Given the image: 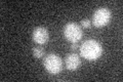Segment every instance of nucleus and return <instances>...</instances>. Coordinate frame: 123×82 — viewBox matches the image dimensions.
I'll return each instance as SVG.
<instances>
[{
    "instance_id": "1",
    "label": "nucleus",
    "mask_w": 123,
    "mask_h": 82,
    "mask_svg": "<svg viewBox=\"0 0 123 82\" xmlns=\"http://www.w3.org/2000/svg\"><path fill=\"white\" fill-rule=\"evenodd\" d=\"M103 53V46L97 40H89L84 41L80 46V56L86 58L88 61H94L102 56Z\"/></svg>"
},
{
    "instance_id": "2",
    "label": "nucleus",
    "mask_w": 123,
    "mask_h": 82,
    "mask_svg": "<svg viewBox=\"0 0 123 82\" xmlns=\"http://www.w3.org/2000/svg\"><path fill=\"white\" fill-rule=\"evenodd\" d=\"M43 65L46 71L51 74H59L63 70V61L57 54L55 53L47 54L43 60Z\"/></svg>"
},
{
    "instance_id": "3",
    "label": "nucleus",
    "mask_w": 123,
    "mask_h": 82,
    "mask_svg": "<svg viewBox=\"0 0 123 82\" xmlns=\"http://www.w3.org/2000/svg\"><path fill=\"white\" fill-rule=\"evenodd\" d=\"M64 35L67 40L71 41L72 43L79 41L82 38V29L78 24L76 23H68V24L64 27Z\"/></svg>"
},
{
    "instance_id": "4",
    "label": "nucleus",
    "mask_w": 123,
    "mask_h": 82,
    "mask_svg": "<svg viewBox=\"0 0 123 82\" xmlns=\"http://www.w3.org/2000/svg\"><path fill=\"white\" fill-rule=\"evenodd\" d=\"M111 18H112L111 10L106 7H101L95 10L92 15V25H94V27L97 28H101V27L106 26L110 22Z\"/></svg>"
},
{
    "instance_id": "5",
    "label": "nucleus",
    "mask_w": 123,
    "mask_h": 82,
    "mask_svg": "<svg viewBox=\"0 0 123 82\" xmlns=\"http://www.w3.org/2000/svg\"><path fill=\"white\" fill-rule=\"evenodd\" d=\"M33 41L37 44L43 45L46 44L48 42L49 39V33L46 28L44 27H37V28L34 29L33 31V35H32Z\"/></svg>"
},
{
    "instance_id": "6",
    "label": "nucleus",
    "mask_w": 123,
    "mask_h": 82,
    "mask_svg": "<svg viewBox=\"0 0 123 82\" xmlns=\"http://www.w3.org/2000/svg\"><path fill=\"white\" fill-rule=\"evenodd\" d=\"M65 64H66L68 70L74 71V70H77L80 67L81 60H80V57L77 53H69L65 58Z\"/></svg>"
},
{
    "instance_id": "7",
    "label": "nucleus",
    "mask_w": 123,
    "mask_h": 82,
    "mask_svg": "<svg viewBox=\"0 0 123 82\" xmlns=\"http://www.w3.org/2000/svg\"><path fill=\"white\" fill-rule=\"evenodd\" d=\"M33 56L37 57V58H40L44 56V50L41 46H35L33 47Z\"/></svg>"
},
{
    "instance_id": "8",
    "label": "nucleus",
    "mask_w": 123,
    "mask_h": 82,
    "mask_svg": "<svg viewBox=\"0 0 123 82\" xmlns=\"http://www.w3.org/2000/svg\"><path fill=\"white\" fill-rule=\"evenodd\" d=\"M80 25H81L83 28H89V27L91 26V22L89 21V19H82V21L80 22Z\"/></svg>"
},
{
    "instance_id": "9",
    "label": "nucleus",
    "mask_w": 123,
    "mask_h": 82,
    "mask_svg": "<svg viewBox=\"0 0 123 82\" xmlns=\"http://www.w3.org/2000/svg\"><path fill=\"white\" fill-rule=\"evenodd\" d=\"M77 48H78V44H77V42H75V43H72L71 49H72V50H76Z\"/></svg>"
}]
</instances>
